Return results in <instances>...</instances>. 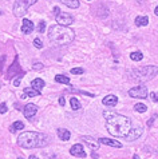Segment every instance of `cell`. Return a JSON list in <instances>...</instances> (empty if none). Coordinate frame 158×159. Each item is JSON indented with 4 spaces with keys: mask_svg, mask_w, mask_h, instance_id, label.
Masks as SVG:
<instances>
[{
    "mask_svg": "<svg viewBox=\"0 0 158 159\" xmlns=\"http://www.w3.org/2000/svg\"><path fill=\"white\" fill-rule=\"evenodd\" d=\"M147 95H149V91H147V87L145 84L133 87V88H130V90H129V96H130V98L147 99Z\"/></svg>",
    "mask_w": 158,
    "mask_h": 159,
    "instance_id": "cell-6",
    "label": "cell"
},
{
    "mask_svg": "<svg viewBox=\"0 0 158 159\" xmlns=\"http://www.w3.org/2000/svg\"><path fill=\"white\" fill-rule=\"evenodd\" d=\"M28 159H39V158H38V157H35V155H31V157H30Z\"/></svg>",
    "mask_w": 158,
    "mask_h": 159,
    "instance_id": "cell-39",
    "label": "cell"
},
{
    "mask_svg": "<svg viewBox=\"0 0 158 159\" xmlns=\"http://www.w3.org/2000/svg\"><path fill=\"white\" fill-rule=\"evenodd\" d=\"M48 39L55 46H67V44L74 42L75 32H74V30L66 27V25L54 24L48 28Z\"/></svg>",
    "mask_w": 158,
    "mask_h": 159,
    "instance_id": "cell-3",
    "label": "cell"
},
{
    "mask_svg": "<svg viewBox=\"0 0 158 159\" xmlns=\"http://www.w3.org/2000/svg\"><path fill=\"white\" fill-rule=\"evenodd\" d=\"M23 129H24V123L20 122V120L12 123V125L10 126V131H11V132H16L17 130H23Z\"/></svg>",
    "mask_w": 158,
    "mask_h": 159,
    "instance_id": "cell-21",
    "label": "cell"
},
{
    "mask_svg": "<svg viewBox=\"0 0 158 159\" xmlns=\"http://www.w3.org/2000/svg\"><path fill=\"white\" fill-rule=\"evenodd\" d=\"M141 135H142V129H141V127H137V129H131L130 130V132L126 136V139L129 140V142H133V140L138 139Z\"/></svg>",
    "mask_w": 158,
    "mask_h": 159,
    "instance_id": "cell-12",
    "label": "cell"
},
{
    "mask_svg": "<svg viewBox=\"0 0 158 159\" xmlns=\"http://www.w3.org/2000/svg\"><path fill=\"white\" fill-rule=\"evenodd\" d=\"M64 6H67L68 8H72V10H77L81 6V3H79V0H60Z\"/></svg>",
    "mask_w": 158,
    "mask_h": 159,
    "instance_id": "cell-20",
    "label": "cell"
},
{
    "mask_svg": "<svg viewBox=\"0 0 158 159\" xmlns=\"http://www.w3.org/2000/svg\"><path fill=\"white\" fill-rule=\"evenodd\" d=\"M56 132H58V136H59V139L60 140H68L70 139V136H71V132H70L68 130H66V129H58L56 130Z\"/></svg>",
    "mask_w": 158,
    "mask_h": 159,
    "instance_id": "cell-18",
    "label": "cell"
},
{
    "mask_svg": "<svg viewBox=\"0 0 158 159\" xmlns=\"http://www.w3.org/2000/svg\"><path fill=\"white\" fill-rule=\"evenodd\" d=\"M50 143V136L43 132L24 131L17 136V144L23 148H40Z\"/></svg>",
    "mask_w": 158,
    "mask_h": 159,
    "instance_id": "cell-2",
    "label": "cell"
},
{
    "mask_svg": "<svg viewBox=\"0 0 158 159\" xmlns=\"http://www.w3.org/2000/svg\"><path fill=\"white\" fill-rule=\"evenodd\" d=\"M150 99L153 100V102H156V103H158V92H150Z\"/></svg>",
    "mask_w": 158,
    "mask_h": 159,
    "instance_id": "cell-32",
    "label": "cell"
},
{
    "mask_svg": "<svg viewBox=\"0 0 158 159\" xmlns=\"http://www.w3.org/2000/svg\"><path fill=\"white\" fill-rule=\"evenodd\" d=\"M67 91H72V92H77V94H82V95H87V96H90V98H94V94H90V92H87V91L75 90V88H68Z\"/></svg>",
    "mask_w": 158,
    "mask_h": 159,
    "instance_id": "cell-26",
    "label": "cell"
},
{
    "mask_svg": "<svg viewBox=\"0 0 158 159\" xmlns=\"http://www.w3.org/2000/svg\"><path fill=\"white\" fill-rule=\"evenodd\" d=\"M154 14H156V16H158V6L156 7V10H154Z\"/></svg>",
    "mask_w": 158,
    "mask_h": 159,
    "instance_id": "cell-38",
    "label": "cell"
},
{
    "mask_svg": "<svg viewBox=\"0 0 158 159\" xmlns=\"http://www.w3.org/2000/svg\"><path fill=\"white\" fill-rule=\"evenodd\" d=\"M46 31V21L44 20H42V21H39V25H38V32H40L43 34Z\"/></svg>",
    "mask_w": 158,
    "mask_h": 159,
    "instance_id": "cell-27",
    "label": "cell"
},
{
    "mask_svg": "<svg viewBox=\"0 0 158 159\" xmlns=\"http://www.w3.org/2000/svg\"><path fill=\"white\" fill-rule=\"evenodd\" d=\"M157 74H158L157 66H143V67L131 70L129 72L131 80H135V82H139V83H145V82L151 80L154 76H157Z\"/></svg>",
    "mask_w": 158,
    "mask_h": 159,
    "instance_id": "cell-4",
    "label": "cell"
},
{
    "mask_svg": "<svg viewBox=\"0 0 158 159\" xmlns=\"http://www.w3.org/2000/svg\"><path fill=\"white\" fill-rule=\"evenodd\" d=\"M85 72V70L81 68V67H77V68H71V74L72 75H82Z\"/></svg>",
    "mask_w": 158,
    "mask_h": 159,
    "instance_id": "cell-28",
    "label": "cell"
},
{
    "mask_svg": "<svg viewBox=\"0 0 158 159\" xmlns=\"http://www.w3.org/2000/svg\"><path fill=\"white\" fill-rule=\"evenodd\" d=\"M32 68L35 70V71H40V70H43L44 68V66H43V63H34V66H32Z\"/></svg>",
    "mask_w": 158,
    "mask_h": 159,
    "instance_id": "cell-29",
    "label": "cell"
},
{
    "mask_svg": "<svg viewBox=\"0 0 158 159\" xmlns=\"http://www.w3.org/2000/svg\"><path fill=\"white\" fill-rule=\"evenodd\" d=\"M130 59L133 61H141L143 59V54L141 51H134L130 54Z\"/></svg>",
    "mask_w": 158,
    "mask_h": 159,
    "instance_id": "cell-23",
    "label": "cell"
},
{
    "mask_svg": "<svg viewBox=\"0 0 158 159\" xmlns=\"http://www.w3.org/2000/svg\"><path fill=\"white\" fill-rule=\"evenodd\" d=\"M157 114H154V115H153L151 118H150V120H147V127H150L151 125H153V123H154V120H156V119H157Z\"/></svg>",
    "mask_w": 158,
    "mask_h": 159,
    "instance_id": "cell-34",
    "label": "cell"
},
{
    "mask_svg": "<svg viewBox=\"0 0 158 159\" xmlns=\"http://www.w3.org/2000/svg\"><path fill=\"white\" fill-rule=\"evenodd\" d=\"M70 104H71V108L74 111H78V110L81 108V103H79L78 98H75V96H72V98L70 99Z\"/></svg>",
    "mask_w": 158,
    "mask_h": 159,
    "instance_id": "cell-24",
    "label": "cell"
},
{
    "mask_svg": "<svg viewBox=\"0 0 158 159\" xmlns=\"http://www.w3.org/2000/svg\"><path fill=\"white\" fill-rule=\"evenodd\" d=\"M34 23L31 20H28V19H24L23 20V23H21V32L26 34V35H28V34H31L32 31H34Z\"/></svg>",
    "mask_w": 158,
    "mask_h": 159,
    "instance_id": "cell-13",
    "label": "cell"
},
{
    "mask_svg": "<svg viewBox=\"0 0 158 159\" xmlns=\"http://www.w3.org/2000/svg\"><path fill=\"white\" fill-rule=\"evenodd\" d=\"M134 110H135V111H137V112H146L147 111V107H146V106H145L143 103H137V104H135L134 106Z\"/></svg>",
    "mask_w": 158,
    "mask_h": 159,
    "instance_id": "cell-25",
    "label": "cell"
},
{
    "mask_svg": "<svg viewBox=\"0 0 158 159\" xmlns=\"http://www.w3.org/2000/svg\"><path fill=\"white\" fill-rule=\"evenodd\" d=\"M100 144H106V146H111V147H115V148H121L122 147V143L118 142V140H113V139H109V138H100L98 139Z\"/></svg>",
    "mask_w": 158,
    "mask_h": 159,
    "instance_id": "cell-15",
    "label": "cell"
},
{
    "mask_svg": "<svg viewBox=\"0 0 158 159\" xmlns=\"http://www.w3.org/2000/svg\"><path fill=\"white\" fill-rule=\"evenodd\" d=\"M81 140H83L91 150H98L99 148V140H96L95 138H93V136H89V135H86V136H82Z\"/></svg>",
    "mask_w": 158,
    "mask_h": 159,
    "instance_id": "cell-10",
    "label": "cell"
},
{
    "mask_svg": "<svg viewBox=\"0 0 158 159\" xmlns=\"http://www.w3.org/2000/svg\"><path fill=\"white\" fill-rule=\"evenodd\" d=\"M40 94L42 92L35 90L34 87H27V88H24V91H23V98H34V96H39Z\"/></svg>",
    "mask_w": 158,
    "mask_h": 159,
    "instance_id": "cell-16",
    "label": "cell"
},
{
    "mask_svg": "<svg viewBox=\"0 0 158 159\" xmlns=\"http://www.w3.org/2000/svg\"><path fill=\"white\" fill-rule=\"evenodd\" d=\"M56 23L60 25H66V27H70L74 23V16L71 14H67V12H59L58 15L55 16Z\"/></svg>",
    "mask_w": 158,
    "mask_h": 159,
    "instance_id": "cell-7",
    "label": "cell"
},
{
    "mask_svg": "<svg viewBox=\"0 0 158 159\" xmlns=\"http://www.w3.org/2000/svg\"><path fill=\"white\" fill-rule=\"evenodd\" d=\"M70 154L74 157H77V158H85L86 157V151H85V148H83V146L81 143H77V144H74L71 148H70Z\"/></svg>",
    "mask_w": 158,
    "mask_h": 159,
    "instance_id": "cell-9",
    "label": "cell"
},
{
    "mask_svg": "<svg viewBox=\"0 0 158 159\" xmlns=\"http://www.w3.org/2000/svg\"><path fill=\"white\" fill-rule=\"evenodd\" d=\"M102 103L106 106V107H115L118 103V98L115 95H107L102 99Z\"/></svg>",
    "mask_w": 158,
    "mask_h": 159,
    "instance_id": "cell-14",
    "label": "cell"
},
{
    "mask_svg": "<svg viewBox=\"0 0 158 159\" xmlns=\"http://www.w3.org/2000/svg\"><path fill=\"white\" fill-rule=\"evenodd\" d=\"M7 111H8L7 104H6V103H2V104H0V114H6Z\"/></svg>",
    "mask_w": 158,
    "mask_h": 159,
    "instance_id": "cell-33",
    "label": "cell"
},
{
    "mask_svg": "<svg viewBox=\"0 0 158 159\" xmlns=\"http://www.w3.org/2000/svg\"><path fill=\"white\" fill-rule=\"evenodd\" d=\"M133 159H141V158L138 157V154H134V155H133Z\"/></svg>",
    "mask_w": 158,
    "mask_h": 159,
    "instance_id": "cell-37",
    "label": "cell"
},
{
    "mask_svg": "<svg viewBox=\"0 0 158 159\" xmlns=\"http://www.w3.org/2000/svg\"><path fill=\"white\" fill-rule=\"evenodd\" d=\"M55 82L56 83H62V84H70V78L66 76V75L59 74V75H56L55 76Z\"/></svg>",
    "mask_w": 158,
    "mask_h": 159,
    "instance_id": "cell-22",
    "label": "cell"
},
{
    "mask_svg": "<svg viewBox=\"0 0 158 159\" xmlns=\"http://www.w3.org/2000/svg\"><path fill=\"white\" fill-rule=\"evenodd\" d=\"M59 104H60V106H64V104H66L64 98H59Z\"/></svg>",
    "mask_w": 158,
    "mask_h": 159,
    "instance_id": "cell-35",
    "label": "cell"
},
{
    "mask_svg": "<svg viewBox=\"0 0 158 159\" xmlns=\"http://www.w3.org/2000/svg\"><path fill=\"white\" fill-rule=\"evenodd\" d=\"M87 2H91V0H87Z\"/></svg>",
    "mask_w": 158,
    "mask_h": 159,
    "instance_id": "cell-42",
    "label": "cell"
},
{
    "mask_svg": "<svg viewBox=\"0 0 158 159\" xmlns=\"http://www.w3.org/2000/svg\"><path fill=\"white\" fill-rule=\"evenodd\" d=\"M21 78H23V74H20V75H17L16 79H14V86L17 87L20 84V80H21Z\"/></svg>",
    "mask_w": 158,
    "mask_h": 159,
    "instance_id": "cell-31",
    "label": "cell"
},
{
    "mask_svg": "<svg viewBox=\"0 0 158 159\" xmlns=\"http://www.w3.org/2000/svg\"><path fill=\"white\" fill-rule=\"evenodd\" d=\"M36 112H38V106L32 104V103L26 104L24 108H23V114H24V116L27 119H31L32 116H35L36 115Z\"/></svg>",
    "mask_w": 158,
    "mask_h": 159,
    "instance_id": "cell-8",
    "label": "cell"
},
{
    "mask_svg": "<svg viewBox=\"0 0 158 159\" xmlns=\"http://www.w3.org/2000/svg\"><path fill=\"white\" fill-rule=\"evenodd\" d=\"M34 46L36 47V48H39V50H40V48H43V43H42L40 39L36 38V39H35V40H34Z\"/></svg>",
    "mask_w": 158,
    "mask_h": 159,
    "instance_id": "cell-30",
    "label": "cell"
},
{
    "mask_svg": "<svg viewBox=\"0 0 158 159\" xmlns=\"http://www.w3.org/2000/svg\"><path fill=\"white\" fill-rule=\"evenodd\" d=\"M2 86H3V84H2V82H0V88H2Z\"/></svg>",
    "mask_w": 158,
    "mask_h": 159,
    "instance_id": "cell-40",
    "label": "cell"
},
{
    "mask_svg": "<svg viewBox=\"0 0 158 159\" xmlns=\"http://www.w3.org/2000/svg\"><path fill=\"white\" fill-rule=\"evenodd\" d=\"M38 0H15V4H14V15L16 17H23L26 14H27L28 8L35 4Z\"/></svg>",
    "mask_w": 158,
    "mask_h": 159,
    "instance_id": "cell-5",
    "label": "cell"
},
{
    "mask_svg": "<svg viewBox=\"0 0 158 159\" xmlns=\"http://www.w3.org/2000/svg\"><path fill=\"white\" fill-rule=\"evenodd\" d=\"M44 80L43 79H40V78H36V79H34V80L31 82V87H34L35 90H38V91H40L42 92V90H43V87H44Z\"/></svg>",
    "mask_w": 158,
    "mask_h": 159,
    "instance_id": "cell-17",
    "label": "cell"
},
{
    "mask_svg": "<svg viewBox=\"0 0 158 159\" xmlns=\"http://www.w3.org/2000/svg\"><path fill=\"white\" fill-rule=\"evenodd\" d=\"M134 23H135V25H138V27H146L149 24V17L147 16H137Z\"/></svg>",
    "mask_w": 158,
    "mask_h": 159,
    "instance_id": "cell-19",
    "label": "cell"
},
{
    "mask_svg": "<svg viewBox=\"0 0 158 159\" xmlns=\"http://www.w3.org/2000/svg\"><path fill=\"white\" fill-rule=\"evenodd\" d=\"M106 130L115 138H126L131 130V120L121 114H111L106 118Z\"/></svg>",
    "mask_w": 158,
    "mask_h": 159,
    "instance_id": "cell-1",
    "label": "cell"
},
{
    "mask_svg": "<svg viewBox=\"0 0 158 159\" xmlns=\"http://www.w3.org/2000/svg\"><path fill=\"white\" fill-rule=\"evenodd\" d=\"M59 12H60V10H59V7H54V14H55V16H56V15H58V14H59Z\"/></svg>",
    "mask_w": 158,
    "mask_h": 159,
    "instance_id": "cell-36",
    "label": "cell"
},
{
    "mask_svg": "<svg viewBox=\"0 0 158 159\" xmlns=\"http://www.w3.org/2000/svg\"><path fill=\"white\" fill-rule=\"evenodd\" d=\"M14 72H15L16 76H17V75H20V74H23V72H20V66H19V63H17V56L15 58V61L12 63L10 70H8L7 79H12V78H14Z\"/></svg>",
    "mask_w": 158,
    "mask_h": 159,
    "instance_id": "cell-11",
    "label": "cell"
},
{
    "mask_svg": "<svg viewBox=\"0 0 158 159\" xmlns=\"http://www.w3.org/2000/svg\"><path fill=\"white\" fill-rule=\"evenodd\" d=\"M17 159H23V158H17Z\"/></svg>",
    "mask_w": 158,
    "mask_h": 159,
    "instance_id": "cell-41",
    "label": "cell"
}]
</instances>
